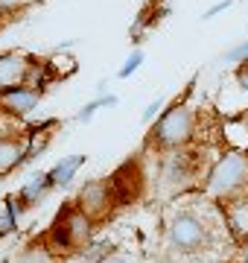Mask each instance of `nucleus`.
<instances>
[{"label":"nucleus","mask_w":248,"mask_h":263,"mask_svg":"<svg viewBox=\"0 0 248 263\" xmlns=\"http://www.w3.org/2000/svg\"><path fill=\"white\" fill-rule=\"evenodd\" d=\"M196 132H199V114L193 111L184 100H175L170 108H163V114L152 123L149 132V141L161 149L172 152V149H184L196 141Z\"/></svg>","instance_id":"1"},{"label":"nucleus","mask_w":248,"mask_h":263,"mask_svg":"<svg viewBox=\"0 0 248 263\" xmlns=\"http://www.w3.org/2000/svg\"><path fill=\"white\" fill-rule=\"evenodd\" d=\"M204 193L213 202H225L239 193H248V152L228 149L213 161L204 176Z\"/></svg>","instance_id":"2"},{"label":"nucleus","mask_w":248,"mask_h":263,"mask_svg":"<svg viewBox=\"0 0 248 263\" xmlns=\"http://www.w3.org/2000/svg\"><path fill=\"white\" fill-rule=\"evenodd\" d=\"M94 222L91 216L82 211V208L73 202V205H67L65 211H58L56 222L50 226L47 237H44V243L53 249V252H73V249H85L91 243V237H94Z\"/></svg>","instance_id":"3"},{"label":"nucleus","mask_w":248,"mask_h":263,"mask_svg":"<svg viewBox=\"0 0 248 263\" xmlns=\"http://www.w3.org/2000/svg\"><path fill=\"white\" fill-rule=\"evenodd\" d=\"M213 226L196 211H178L167 222V246L175 254H199L210 246Z\"/></svg>","instance_id":"4"},{"label":"nucleus","mask_w":248,"mask_h":263,"mask_svg":"<svg viewBox=\"0 0 248 263\" xmlns=\"http://www.w3.org/2000/svg\"><path fill=\"white\" fill-rule=\"evenodd\" d=\"M108 184H111V193H114L117 205H132V202H137V199L143 196V187H146V176H143L140 161H126V164H120L108 176Z\"/></svg>","instance_id":"5"},{"label":"nucleus","mask_w":248,"mask_h":263,"mask_svg":"<svg viewBox=\"0 0 248 263\" xmlns=\"http://www.w3.org/2000/svg\"><path fill=\"white\" fill-rule=\"evenodd\" d=\"M76 205L85 211L91 219H102L114 211V193H111V184L108 179H94V181H85L82 190L76 196Z\"/></svg>","instance_id":"6"},{"label":"nucleus","mask_w":248,"mask_h":263,"mask_svg":"<svg viewBox=\"0 0 248 263\" xmlns=\"http://www.w3.org/2000/svg\"><path fill=\"white\" fill-rule=\"evenodd\" d=\"M38 103H41V88H32V85H12V88H3L0 111L9 114V117H24V114H29Z\"/></svg>","instance_id":"7"},{"label":"nucleus","mask_w":248,"mask_h":263,"mask_svg":"<svg viewBox=\"0 0 248 263\" xmlns=\"http://www.w3.org/2000/svg\"><path fill=\"white\" fill-rule=\"evenodd\" d=\"M222 205V219H225V231L231 234L234 243H242L248 237V193H239L234 199H225Z\"/></svg>","instance_id":"8"},{"label":"nucleus","mask_w":248,"mask_h":263,"mask_svg":"<svg viewBox=\"0 0 248 263\" xmlns=\"http://www.w3.org/2000/svg\"><path fill=\"white\" fill-rule=\"evenodd\" d=\"M32 59L24 53H0V88H12V85H27Z\"/></svg>","instance_id":"9"},{"label":"nucleus","mask_w":248,"mask_h":263,"mask_svg":"<svg viewBox=\"0 0 248 263\" xmlns=\"http://www.w3.org/2000/svg\"><path fill=\"white\" fill-rule=\"evenodd\" d=\"M27 164V138L0 135V176H9L12 170Z\"/></svg>","instance_id":"10"},{"label":"nucleus","mask_w":248,"mask_h":263,"mask_svg":"<svg viewBox=\"0 0 248 263\" xmlns=\"http://www.w3.org/2000/svg\"><path fill=\"white\" fill-rule=\"evenodd\" d=\"M85 161H88V155H67V158H61L53 170H47V176H50V187H53V190L67 187L70 181L76 179L79 170L85 167Z\"/></svg>","instance_id":"11"},{"label":"nucleus","mask_w":248,"mask_h":263,"mask_svg":"<svg viewBox=\"0 0 248 263\" xmlns=\"http://www.w3.org/2000/svg\"><path fill=\"white\" fill-rule=\"evenodd\" d=\"M50 190H53L50 187V176L47 173H35V176H29V179L20 184L18 196H20V202H24L27 208H32V205H38Z\"/></svg>","instance_id":"12"},{"label":"nucleus","mask_w":248,"mask_h":263,"mask_svg":"<svg viewBox=\"0 0 248 263\" xmlns=\"http://www.w3.org/2000/svg\"><path fill=\"white\" fill-rule=\"evenodd\" d=\"M56 257L58 254L41 240V243H35V246H27V249L20 254H15L9 263H56Z\"/></svg>","instance_id":"13"},{"label":"nucleus","mask_w":248,"mask_h":263,"mask_svg":"<svg viewBox=\"0 0 248 263\" xmlns=\"http://www.w3.org/2000/svg\"><path fill=\"white\" fill-rule=\"evenodd\" d=\"M120 103L114 94H105V97H96V100H91V103H85L82 108L76 111V120L79 123H91L94 120V114L99 111V108H114V105Z\"/></svg>","instance_id":"14"},{"label":"nucleus","mask_w":248,"mask_h":263,"mask_svg":"<svg viewBox=\"0 0 248 263\" xmlns=\"http://www.w3.org/2000/svg\"><path fill=\"white\" fill-rule=\"evenodd\" d=\"M143 59H146V53L140 47H134L132 53H129V59L123 62V67L117 70V79H129L132 73H137V70H140V65H143Z\"/></svg>","instance_id":"15"},{"label":"nucleus","mask_w":248,"mask_h":263,"mask_svg":"<svg viewBox=\"0 0 248 263\" xmlns=\"http://www.w3.org/2000/svg\"><path fill=\"white\" fill-rule=\"evenodd\" d=\"M222 62L231 67H239V65H248V38L245 41H239V44H234V47L222 56Z\"/></svg>","instance_id":"16"},{"label":"nucleus","mask_w":248,"mask_h":263,"mask_svg":"<svg viewBox=\"0 0 248 263\" xmlns=\"http://www.w3.org/2000/svg\"><path fill=\"white\" fill-rule=\"evenodd\" d=\"M163 108H167V100H163V97H158L155 103H149V105L143 108L140 120H143V123H155V120H158V117L163 114Z\"/></svg>","instance_id":"17"},{"label":"nucleus","mask_w":248,"mask_h":263,"mask_svg":"<svg viewBox=\"0 0 248 263\" xmlns=\"http://www.w3.org/2000/svg\"><path fill=\"white\" fill-rule=\"evenodd\" d=\"M231 6H234V0H219V3H213L210 9H204V15H201V21H210V18H216L219 12H228Z\"/></svg>","instance_id":"18"},{"label":"nucleus","mask_w":248,"mask_h":263,"mask_svg":"<svg viewBox=\"0 0 248 263\" xmlns=\"http://www.w3.org/2000/svg\"><path fill=\"white\" fill-rule=\"evenodd\" d=\"M32 0H0V12H6V15H12V12H20L27 9Z\"/></svg>","instance_id":"19"},{"label":"nucleus","mask_w":248,"mask_h":263,"mask_svg":"<svg viewBox=\"0 0 248 263\" xmlns=\"http://www.w3.org/2000/svg\"><path fill=\"white\" fill-rule=\"evenodd\" d=\"M99 263H137L132 254H123V252H108Z\"/></svg>","instance_id":"20"},{"label":"nucleus","mask_w":248,"mask_h":263,"mask_svg":"<svg viewBox=\"0 0 248 263\" xmlns=\"http://www.w3.org/2000/svg\"><path fill=\"white\" fill-rule=\"evenodd\" d=\"M237 260L239 263H248V237L242 243H237Z\"/></svg>","instance_id":"21"},{"label":"nucleus","mask_w":248,"mask_h":263,"mask_svg":"<svg viewBox=\"0 0 248 263\" xmlns=\"http://www.w3.org/2000/svg\"><path fill=\"white\" fill-rule=\"evenodd\" d=\"M149 263H175V260H172V257H167V254H161V257H152Z\"/></svg>","instance_id":"22"},{"label":"nucleus","mask_w":248,"mask_h":263,"mask_svg":"<svg viewBox=\"0 0 248 263\" xmlns=\"http://www.w3.org/2000/svg\"><path fill=\"white\" fill-rule=\"evenodd\" d=\"M6 21H9V15H6V12H0V29L6 27Z\"/></svg>","instance_id":"23"},{"label":"nucleus","mask_w":248,"mask_h":263,"mask_svg":"<svg viewBox=\"0 0 248 263\" xmlns=\"http://www.w3.org/2000/svg\"><path fill=\"white\" fill-rule=\"evenodd\" d=\"M0 97H3V88H0Z\"/></svg>","instance_id":"24"},{"label":"nucleus","mask_w":248,"mask_h":263,"mask_svg":"<svg viewBox=\"0 0 248 263\" xmlns=\"http://www.w3.org/2000/svg\"><path fill=\"white\" fill-rule=\"evenodd\" d=\"M0 184H3V176H0Z\"/></svg>","instance_id":"25"}]
</instances>
